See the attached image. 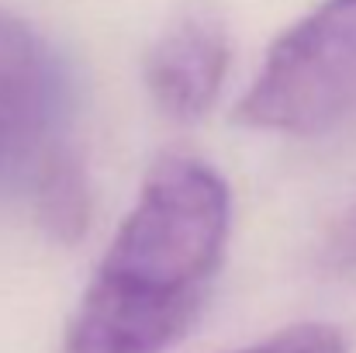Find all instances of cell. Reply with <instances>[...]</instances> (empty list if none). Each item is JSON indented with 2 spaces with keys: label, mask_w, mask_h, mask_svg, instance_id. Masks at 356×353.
Here are the masks:
<instances>
[{
  "label": "cell",
  "mask_w": 356,
  "mask_h": 353,
  "mask_svg": "<svg viewBox=\"0 0 356 353\" xmlns=\"http://www.w3.org/2000/svg\"><path fill=\"white\" fill-rule=\"evenodd\" d=\"M232 229V194L215 166L163 156L94 281L59 353H159L197 322Z\"/></svg>",
  "instance_id": "1"
},
{
  "label": "cell",
  "mask_w": 356,
  "mask_h": 353,
  "mask_svg": "<svg viewBox=\"0 0 356 353\" xmlns=\"http://www.w3.org/2000/svg\"><path fill=\"white\" fill-rule=\"evenodd\" d=\"M238 353H346V336L336 326L308 322V326H291Z\"/></svg>",
  "instance_id": "6"
},
{
  "label": "cell",
  "mask_w": 356,
  "mask_h": 353,
  "mask_svg": "<svg viewBox=\"0 0 356 353\" xmlns=\"http://www.w3.org/2000/svg\"><path fill=\"white\" fill-rule=\"evenodd\" d=\"M35 208L38 219L59 242H76L90 229V177L80 156H73L66 146H59L42 170L35 173Z\"/></svg>",
  "instance_id": "5"
},
{
  "label": "cell",
  "mask_w": 356,
  "mask_h": 353,
  "mask_svg": "<svg viewBox=\"0 0 356 353\" xmlns=\"http://www.w3.org/2000/svg\"><path fill=\"white\" fill-rule=\"evenodd\" d=\"M322 263L325 270H336V274L356 270V205L332 226V233L322 246Z\"/></svg>",
  "instance_id": "7"
},
{
  "label": "cell",
  "mask_w": 356,
  "mask_h": 353,
  "mask_svg": "<svg viewBox=\"0 0 356 353\" xmlns=\"http://www.w3.org/2000/svg\"><path fill=\"white\" fill-rule=\"evenodd\" d=\"M356 111V0H322L266 52L238 121L315 135Z\"/></svg>",
  "instance_id": "2"
},
{
  "label": "cell",
  "mask_w": 356,
  "mask_h": 353,
  "mask_svg": "<svg viewBox=\"0 0 356 353\" xmlns=\"http://www.w3.org/2000/svg\"><path fill=\"white\" fill-rule=\"evenodd\" d=\"M229 24L208 0H187L145 52V87L163 115L197 121L218 101L229 73Z\"/></svg>",
  "instance_id": "4"
},
{
  "label": "cell",
  "mask_w": 356,
  "mask_h": 353,
  "mask_svg": "<svg viewBox=\"0 0 356 353\" xmlns=\"http://www.w3.org/2000/svg\"><path fill=\"white\" fill-rule=\"evenodd\" d=\"M63 73L45 38L0 7V187L35 180L63 146Z\"/></svg>",
  "instance_id": "3"
}]
</instances>
